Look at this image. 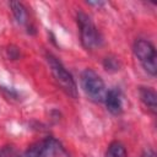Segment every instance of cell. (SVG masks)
I'll return each instance as SVG.
<instances>
[{"label": "cell", "mask_w": 157, "mask_h": 157, "mask_svg": "<svg viewBox=\"0 0 157 157\" xmlns=\"http://www.w3.org/2000/svg\"><path fill=\"white\" fill-rule=\"evenodd\" d=\"M88 4H90V5H94V6H101V5H103V2H101V1H98V2H92V1H88Z\"/></svg>", "instance_id": "12"}, {"label": "cell", "mask_w": 157, "mask_h": 157, "mask_svg": "<svg viewBox=\"0 0 157 157\" xmlns=\"http://www.w3.org/2000/svg\"><path fill=\"white\" fill-rule=\"evenodd\" d=\"M10 7L12 10L13 17L16 18V21L20 25H23V23L27 22V10L23 6V4H21L20 1H11Z\"/></svg>", "instance_id": "8"}, {"label": "cell", "mask_w": 157, "mask_h": 157, "mask_svg": "<svg viewBox=\"0 0 157 157\" xmlns=\"http://www.w3.org/2000/svg\"><path fill=\"white\" fill-rule=\"evenodd\" d=\"M81 86L93 102H104L107 88L102 77L92 69H86L81 75Z\"/></svg>", "instance_id": "2"}, {"label": "cell", "mask_w": 157, "mask_h": 157, "mask_svg": "<svg viewBox=\"0 0 157 157\" xmlns=\"http://www.w3.org/2000/svg\"><path fill=\"white\" fill-rule=\"evenodd\" d=\"M134 54L141 63L142 67L152 76L157 72L156 49L151 42L146 39H137L134 44Z\"/></svg>", "instance_id": "4"}, {"label": "cell", "mask_w": 157, "mask_h": 157, "mask_svg": "<svg viewBox=\"0 0 157 157\" xmlns=\"http://www.w3.org/2000/svg\"><path fill=\"white\" fill-rule=\"evenodd\" d=\"M55 147V141L52 137L36 142L29 148H27L21 156L18 157H48Z\"/></svg>", "instance_id": "5"}, {"label": "cell", "mask_w": 157, "mask_h": 157, "mask_svg": "<svg viewBox=\"0 0 157 157\" xmlns=\"http://www.w3.org/2000/svg\"><path fill=\"white\" fill-rule=\"evenodd\" d=\"M140 98L142 103L152 112L156 113L157 109V94L151 87H140Z\"/></svg>", "instance_id": "7"}, {"label": "cell", "mask_w": 157, "mask_h": 157, "mask_svg": "<svg viewBox=\"0 0 157 157\" xmlns=\"http://www.w3.org/2000/svg\"><path fill=\"white\" fill-rule=\"evenodd\" d=\"M105 157H126L125 146L119 141H113L107 148Z\"/></svg>", "instance_id": "9"}, {"label": "cell", "mask_w": 157, "mask_h": 157, "mask_svg": "<svg viewBox=\"0 0 157 157\" xmlns=\"http://www.w3.org/2000/svg\"><path fill=\"white\" fill-rule=\"evenodd\" d=\"M47 60L52 71V75L55 82L60 86V88L72 98L77 97V86L72 77V75L65 69V66L53 55H47Z\"/></svg>", "instance_id": "1"}, {"label": "cell", "mask_w": 157, "mask_h": 157, "mask_svg": "<svg viewBox=\"0 0 157 157\" xmlns=\"http://www.w3.org/2000/svg\"><path fill=\"white\" fill-rule=\"evenodd\" d=\"M104 103H105L107 109L112 114H115V115L120 114L121 110H123V102H121L120 91L118 88H112V90L107 91Z\"/></svg>", "instance_id": "6"}, {"label": "cell", "mask_w": 157, "mask_h": 157, "mask_svg": "<svg viewBox=\"0 0 157 157\" xmlns=\"http://www.w3.org/2000/svg\"><path fill=\"white\" fill-rule=\"evenodd\" d=\"M144 157H156V155H155V152H153L152 150H147V151L144 153Z\"/></svg>", "instance_id": "11"}, {"label": "cell", "mask_w": 157, "mask_h": 157, "mask_svg": "<svg viewBox=\"0 0 157 157\" xmlns=\"http://www.w3.org/2000/svg\"><path fill=\"white\" fill-rule=\"evenodd\" d=\"M77 25L80 28L81 43L86 49H96L97 47L101 45L102 39L99 32L97 31L94 23L92 22L88 15L80 11L77 13Z\"/></svg>", "instance_id": "3"}, {"label": "cell", "mask_w": 157, "mask_h": 157, "mask_svg": "<svg viewBox=\"0 0 157 157\" xmlns=\"http://www.w3.org/2000/svg\"><path fill=\"white\" fill-rule=\"evenodd\" d=\"M0 157H17V151L15 146L7 145L0 148Z\"/></svg>", "instance_id": "10"}]
</instances>
